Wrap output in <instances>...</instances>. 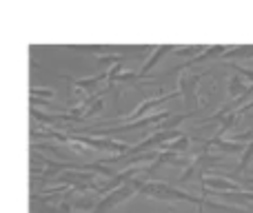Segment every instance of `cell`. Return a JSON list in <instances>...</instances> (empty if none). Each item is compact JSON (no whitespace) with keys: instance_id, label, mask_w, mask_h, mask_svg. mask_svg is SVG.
<instances>
[{"instance_id":"52a82bcc","label":"cell","mask_w":253,"mask_h":213,"mask_svg":"<svg viewBox=\"0 0 253 213\" xmlns=\"http://www.w3.org/2000/svg\"><path fill=\"white\" fill-rule=\"evenodd\" d=\"M229 49V44H211V47H205L200 51V56H193V58H189L187 62H184L182 67H175L173 71H187L189 67H193V65H198V62H205V60H209V58H220L224 51Z\"/></svg>"},{"instance_id":"6da1fadb","label":"cell","mask_w":253,"mask_h":213,"mask_svg":"<svg viewBox=\"0 0 253 213\" xmlns=\"http://www.w3.org/2000/svg\"><path fill=\"white\" fill-rule=\"evenodd\" d=\"M140 196L144 198H151V200H162V202H191V205L200 207L202 205V198L200 196H193V193H187L182 189L173 187V184H167V182H144L140 187Z\"/></svg>"},{"instance_id":"277c9868","label":"cell","mask_w":253,"mask_h":213,"mask_svg":"<svg viewBox=\"0 0 253 213\" xmlns=\"http://www.w3.org/2000/svg\"><path fill=\"white\" fill-rule=\"evenodd\" d=\"M144 184V180H131V182H126L125 187H120V189H116L114 193H111V196H107L105 200L100 202V205H98V213H105V211H109L111 207H116V205H120V202H125L126 198H131L133 196V193H138L140 191V187H142Z\"/></svg>"},{"instance_id":"5b68a950","label":"cell","mask_w":253,"mask_h":213,"mask_svg":"<svg viewBox=\"0 0 253 213\" xmlns=\"http://www.w3.org/2000/svg\"><path fill=\"white\" fill-rule=\"evenodd\" d=\"M180 93L178 91H171V93H162V96H156V98H147V100L142 102V105H140L138 109H135L133 113H129V116H126V120L129 122H138V120H142V118H147V113L151 111L153 107H158V105H165V102H169V100H173V98H178Z\"/></svg>"},{"instance_id":"8992f818","label":"cell","mask_w":253,"mask_h":213,"mask_svg":"<svg viewBox=\"0 0 253 213\" xmlns=\"http://www.w3.org/2000/svg\"><path fill=\"white\" fill-rule=\"evenodd\" d=\"M202 149H207V151H211V149H218V151H222V153H231V156H238V153L245 151V144H242V142H233V140H224V138H218V135H213V138L205 140Z\"/></svg>"},{"instance_id":"4fadbf2b","label":"cell","mask_w":253,"mask_h":213,"mask_svg":"<svg viewBox=\"0 0 253 213\" xmlns=\"http://www.w3.org/2000/svg\"><path fill=\"white\" fill-rule=\"evenodd\" d=\"M198 213H202V207H200V211H198Z\"/></svg>"},{"instance_id":"8fae6325","label":"cell","mask_w":253,"mask_h":213,"mask_svg":"<svg viewBox=\"0 0 253 213\" xmlns=\"http://www.w3.org/2000/svg\"><path fill=\"white\" fill-rule=\"evenodd\" d=\"M231 58H253V44H242V47H229L220 56L222 62H231Z\"/></svg>"},{"instance_id":"9c48e42d","label":"cell","mask_w":253,"mask_h":213,"mask_svg":"<svg viewBox=\"0 0 253 213\" xmlns=\"http://www.w3.org/2000/svg\"><path fill=\"white\" fill-rule=\"evenodd\" d=\"M173 49H175V44H158V47L153 49L151 58H149V60L142 65V69H140V76H142V78H147V76H149V71L153 69V65H156V62L160 60V58L165 56L167 51H173Z\"/></svg>"},{"instance_id":"30bf717a","label":"cell","mask_w":253,"mask_h":213,"mask_svg":"<svg viewBox=\"0 0 253 213\" xmlns=\"http://www.w3.org/2000/svg\"><path fill=\"white\" fill-rule=\"evenodd\" d=\"M189 147H191V138H189L187 133H182L180 138L171 140V142L160 144V151H171V153H180V156H184V153L189 151Z\"/></svg>"},{"instance_id":"3957f363","label":"cell","mask_w":253,"mask_h":213,"mask_svg":"<svg viewBox=\"0 0 253 213\" xmlns=\"http://www.w3.org/2000/svg\"><path fill=\"white\" fill-rule=\"evenodd\" d=\"M211 71H182L178 76V93L184 98V107L189 109V113H196V109L200 107V93H198V85L202 83V78H207Z\"/></svg>"},{"instance_id":"7c38bea8","label":"cell","mask_w":253,"mask_h":213,"mask_svg":"<svg viewBox=\"0 0 253 213\" xmlns=\"http://www.w3.org/2000/svg\"><path fill=\"white\" fill-rule=\"evenodd\" d=\"M224 67L231 69V71H236L240 78H245L249 85H253V69L251 67H242V65H238V62H224Z\"/></svg>"},{"instance_id":"7a4b0ae2","label":"cell","mask_w":253,"mask_h":213,"mask_svg":"<svg viewBox=\"0 0 253 213\" xmlns=\"http://www.w3.org/2000/svg\"><path fill=\"white\" fill-rule=\"evenodd\" d=\"M218 167H227V160H224L222 156H215V153L202 149L196 158H191V162H189L187 169H182L178 182L184 184V182H191V180H196V178L202 180L211 169H218Z\"/></svg>"},{"instance_id":"ba28073f","label":"cell","mask_w":253,"mask_h":213,"mask_svg":"<svg viewBox=\"0 0 253 213\" xmlns=\"http://www.w3.org/2000/svg\"><path fill=\"white\" fill-rule=\"evenodd\" d=\"M253 87V85H249L245 78H240L238 74H233V76H229V80H227V93H229V98H240V96H245L247 91Z\"/></svg>"}]
</instances>
